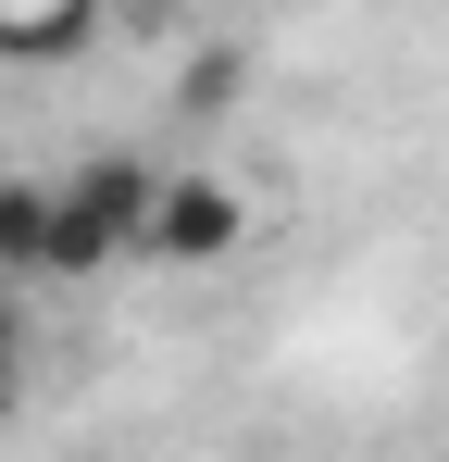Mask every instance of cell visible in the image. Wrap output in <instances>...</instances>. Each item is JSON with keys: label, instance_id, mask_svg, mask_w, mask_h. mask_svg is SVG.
Wrapping results in <instances>:
<instances>
[{"label": "cell", "instance_id": "obj_1", "mask_svg": "<svg viewBox=\"0 0 449 462\" xmlns=\"http://www.w3.org/2000/svg\"><path fill=\"white\" fill-rule=\"evenodd\" d=\"M150 200H162V162L138 151H87L75 175H50V275H113L150 250Z\"/></svg>", "mask_w": 449, "mask_h": 462}, {"label": "cell", "instance_id": "obj_2", "mask_svg": "<svg viewBox=\"0 0 449 462\" xmlns=\"http://www.w3.org/2000/svg\"><path fill=\"white\" fill-rule=\"evenodd\" d=\"M237 250H250V188L213 175V162H175V175H162V200H150V250H138V263L200 275V263H237Z\"/></svg>", "mask_w": 449, "mask_h": 462}, {"label": "cell", "instance_id": "obj_3", "mask_svg": "<svg viewBox=\"0 0 449 462\" xmlns=\"http://www.w3.org/2000/svg\"><path fill=\"white\" fill-rule=\"evenodd\" d=\"M100 38V0H0V63H75Z\"/></svg>", "mask_w": 449, "mask_h": 462}, {"label": "cell", "instance_id": "obj_4", "mask_svg": "<svg viewBox=\"0 0 449 462\" xmlns=\"http://www.w3.org/2000/svg\"><path fill=\"white\" fill-rule=\"evenodd\" d=\"M50 275V175H0V288Z\"/></svg>", "mask_w": 449, "mask_h": 462}, {"label": "cell", "instance_id": "obj_5", "mask_svg": "<svg viewBox=\"0 0 449 462\" xmlns=\"http://www.w3.org/2000/svg\"><path fill=\"white\" fill-rule=\"evenodd\" d=\"M224 100H237V51H200L188 63V113H224Z\"/></svg>", "mask_w": 449, "mask_h": 462}, {"label": "cell", "instance_id": "obj_6", "mask_svg": "<svg viewBox=\"0 0 449 462\" xmlns=\"http://www.w3.org/2000/svg\"><path fill=\"white\" fill-rule=\"evenodd\" d=\"M25 412V350H0V425Z\"/></svg>", "mask_w": 449, "mask_h": 462}, {"label": "cell", "instance_id": "obj_7", "mask_svg": "<svg viewBox=\"0 0 449 462\" xmlns=\"http://www.w3.org/2000/svg\"><path fill=\"white\" fill-rule=\"evenodd\" d=\"M0 350H25V288H0Z\"/></svg>", "mask_w": 449, "mask_h": 462}]
</instances>
